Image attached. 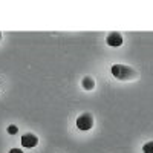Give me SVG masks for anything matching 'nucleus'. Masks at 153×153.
<instances>
[{
    "mask_svg": "<svg viewBox=\"0 0 153 153\" xmlns=\"http://www.w3.org/2000/svg\"><path fill=\"white\" fill-rule=\"evenodd\" d=\"M112 74H113V76H117V78H120V80H126V78H130V76L133 75V72H132V69L130 68H127V66H123V65H115V66H112Z\"/></svg>",
    "mask_w": 153,
    "mask_h": 153,
    "instance_id": "obj_1",
    "label": "nucleus"
},
{
    "mask_svg": "<svg viewBox=\"0 0 153 153\" xmlns=\"http://www.w3.org/2000/svg\"><path fill=\"white\" fill-rule=\"evenodd\" d=\"M92 124H94V120L89 113L81 115V117L76 120V127H78L80 130H89L92 127Z\"/></svg>",
    "mask_w": 153,
    "mask_h": 153,
    "instance_id": "obj_2",
    "label": "nucleus"
},
{
    "mask_svg": "<svg viewBox=\"0 0 153 153\" xmlns=\"http://www.w3.org/2000/svg\"><path fill=\"white\" fill-rule=\"evenodd\" d=\"M37 144H38V139H37L35 135L28 133V135H23V136H22V146H23V147L32 149V147H35Z\"/></svg>",
    "mask_w": 153,
    "mask_h": 153,
    "instance_id": "obj_3",
    "label": "nucleus"
},
{
    "mask_svg": "<svg viewBox=\"0 0 153 153\" xmlns=\"http://www.w3.org/2000/svg\"><path fill=\"white\" fill-rule=\"evenodd\" d=\"M107 45L112 46V48L121 46V45H123V37H121V34H118V32L109 34V35H107Z\"/></svg>",
    "mask_w": 153,
    "mask_h": 153,
    "instance_id": "obj_4",
    "label": "nucleus"
},
{
    "mask_svg": "<svg viewBox=\"0 0 153 153\" xmlns=\"http://www.w3.org/2000/svg\"><path fill=\"white\" fill-rule=\"evenodd\" d=\"M94 86H95V83H94V80L91 78V76H86V78L83 80V87L86 89V91H91V89H94Z\"/></svg>",
    "mask_w": 153,
    "mask_h": 153,
    "instance_id": "obj_5",
    "label": "nucleus"
},
{
    "mask_svg": "<svg viewBox=\"0 0 153 153\" xmlns=\"http://www.w3.org/2000/svg\"><path fill=\"white\" fill-rule=\"evenodd\" d=\"M143 152H144V153H153V143H147V144H144Z\"/></svg>",
    "mask_w": 153,
    "mask_h": 153,
    "instance_id": "obj_6",
    "label": "nucleus"
},
{
    "mask_svg": "<svg viewBox=\"0 0 153 153\" xmlns=\"http://www.w3.org/2000/svg\"><path fill=\"white\" fill-rule=\"evenodd\" d=\"M17 132H19V129H17L16 126H9V127H8V133H9V135H16Z\"/></svg>",
    "mask_w": 153,
    "mask_h": 153,
    "instance_id": "obj_7",
    "label": "nucleus"
},
{
    "mask_svg": "<svg viewBox=\"0 0 153 153\" xmlns=\"http://www.w3.org/2000/svg\"><path fill=\"white\" fill-rule=\"evenodd\" d=\"M9 153H23V152H22L20 149H12V150H11Z\"/></svg>",
    "mask_w": 153,
    "mask_h": 153,
    "instance_id": "obj_8",
    "label": "nucleus"
},
{
    "mask_svg": "<svg viewBox=\"0 0 153 153\" xmlns=\"http://www.w3.org/2000/svg\"><path fill=\"white\" fill-rule=\"evenodd\" d=\"M0 37H2V34H0Z\"/></svg>",
    "mask_w": 153,
    "mask_h": 153,
    "instance_id": "obj_9",
    "label": "nucleus"
}]
</instances>
